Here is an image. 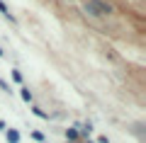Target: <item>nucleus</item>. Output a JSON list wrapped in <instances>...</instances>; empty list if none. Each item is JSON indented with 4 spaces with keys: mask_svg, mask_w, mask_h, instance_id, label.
I'll list each match as a JSON object with an SVG mask.
<instances>
[{
    "mask_svg": "<svg viewBox=\"0 0 146 143\" xmlns=\"http://www.w3.org/2000/svg\"><path fill=\"white\" fill-rule=\"evenodd\" d=\"M32 138H36L39 143H49L46 138H44V133H39V131H34V133H32Z\"/></svg>",
    "mask_w": 146,
    "mask_h": 143,
    "instance_id": "423d86ee",
    "label": "nucleus"
},
{
    "mask_svg": "<svg viewBox=\"0 0 146 143\" xmlns=\"http://www.w3.org/2000/svg\"><path fill=\"white\" fill-rule=\"evenodd\" d=\"M0 12H3V15H5V17H10V20H15V17L10 15V10H7V5H5V3H3V0H0Z\"/></svg>",
    "mask_w": 146,
    "mask_h": 143,
    "instance_id": "20e7f679",
    "label": "nucleus"
},
{
    "mask_svg": "<svg viewBox=\"0 0 146 143\" xmlns=\"http://www.w3.org/2000/svg\"><path fill=\"white\" fill-rule=\"evenodd\" d=\"M66 138H71V141H76V138H78V131H76V129H68V131H66Z\"/></svg>",
    "mask_w": 146,
    "mask_h": 143,
    "instance_id": "39448f33",
    "label": "nucleus"
},
{
    "mask_svg": "<svg viewBox=\"0 0 146 143\" xmlns=\"http://www.w3.org/2000/svg\"><path fill=\"white\" fill-rule=\"evenodd\" d=\"M22 100H25V102H32V92H29V87H22Z\"/></svg>",
    "mask_w": 146,
    "mask_h": 143,
    "instance_id": "7ed1b4c3",
    "label": "nucleus"
},
{
    "mask_svg": "<svg viewBox=\"0 0 146 143\" xmlns=\"http://www.w3.org/2000/svg\"><path fill=\"white\" fill-rule=\"evenodd\" d=\"M85 10H88L90 15H110L112 7H110L107 3H102V0H88V3H85Z\"/></svg>",
    "mask_w": 146,
    "mask_h": 143,
    "instance_id": "f257e3e1",
    "label": "nucleus"
},
{
    "mask_svg": "<svg viewBox=\"0 0 146 143\" xmlns=\"http://www.w3.org/2000/svg\"><path fill=\"white\" fill-rule=\"evenodd\" d=\"M12 80H15V82H22V75H20V71H12Z\"/></svg>",
    "mask_w": 146,
    "mask_h": 143,
    "instance_id": "1a4fd4ad",
    "label": "nucleus"
},
{
    "mask_svg": "<svg viewBox=\"0 0 146 143\" xmlns=\"http://www.w3.org/2000/svg\"><path fill=\"white\" fill-rule=\"evenodd\" d=\"M0 87H3V90H7V92H10V85H7L5 80H0Z\"/></svg>",
    "mask_w": 146,
    "mask_h": 143,
    "instance_id": "9d476101",
    "label": "nucleus"
},
{
    "mask_svg": "<svg viewBox=\"0 0 146 143\" xmlns=\"http://www.w3.org/2000/svg\"><path fill=\"white\" fill-rule=\"evenodd\" d=\"M90 131H93V126H90V124H83V126H80V133H83V136H88Z\"/></svg>",
    "mask_w": 146,
    "mask_h": 143,
    "instance_id": "6e6552de",
    "label": "nucleus"
},
{
    "mask_svg": "<svg viewBox=\"0 0 146 143\" xmlns=\"http://www.w3.org/2000/svg\"><path fill=\"white\" fill-rule=\"evenodd\" d=\"M0 56H3V49H0Z\"/></svg>",
    "mask_w": 146,
    "mask_h": 143,
    "instance_id": "f8f14e48",
    "label": "nucleus"
},
{
    "mask_svg": "<svg viewBox=\"0 0 146 143\" xmlns=\"http://www.w3.org/2000/svg\"><path fill=\"white\" fill-rule=\"evenodd\" d=\"M0 129H5V121H3V119H0Z\"/></svg>",
    "mask_w": 146,
    "mask_h": 143,
    "instance_id": "9b49d317",
    "label": "nucleus"
},
{
    "mask_svg": "<svg viewBox=\"0 0 146 143\" xmlns=\"http://www.w3.org/2000/svg\"><path fill=\"white\" fill-rule=\"evenodd\" d=\"M32 112H34L36 117H42V119H49V114H46V112H42V109H39V107H34V109H32Z\"/></svg>",
    "mask_w": 146,
    "mask_h": 143,
    "instance_id": "0eeeda50",
    "label": "nucleus"
},
{
    "mask_svg": "<svg viewBox=\"0 0 146 143\" xmlns=\"http://www.w3.org/2000/svg\"><path fill=\"white\" fill-rule=\"evenodd\" d=\"M7 143H20V133H17V129H7Z\"/></svg>",
    "mask_w": 146,
    "mask_h": 143,
    "instance_id": "f03ea898",
    "label": "nucleus"
}]
</instances>
